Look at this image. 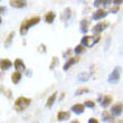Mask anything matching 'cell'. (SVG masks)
Masks as SVG:
<instances>
[{"label": "cell", "instance_id": "d4e9b609", "mask_svg": "<svg viewBox=\"0 0 123 123\" xmlns=\"http://www.w3.org/2000/svg\"><path fill=\"white\" fill-rule=\"evenodd\" d=\"M58 64V59H57V57H53L52 59V63H50V66H49V68L50 69H54L55 68V66Z\"/></svg>", "mask_w": 123, "mask_h": 123}, {"label": "cell", "instance_id": "e575fe53", "mask_svg": "<svg viewBox=\"0 0 123 123\" xmlns=\"http://www.w3.org/2000/svg\"><path fill=\"white\" fill-rule=\"evenodd\" d=\"M64 96H65V94L63 93V94H62V95H61V97H59V101H62V100H63V98H64Z\"/></svg>", "mask_w": 123, "mask_h": 123}, {"label": "cell", "instance_id": "8fae6325", "mask_svg": "<svg viewBox=\"0 0 123 123\" xmlns=\"http://www.w3.org/2000/svg\"><path fill=\"white\" fill-rule=\"evenodd\" d=\"M13 67L16 68V71H19V72H24L26 71V67H25V63L20 58H17L13 63Z\"/></svg>", "mask_w": 123, "mask_h": 123}, {"label": "cell", "instance_id": "d6986e66", "mask_svg": "<svg viewBox=\"0 0 123 123\" xmlns=\"http://www.w3.org/2000/svg\"><path fill=\"white\" fill-rule=\"evenodd\" d=\"M13 37H15V32H10L9 35H8V37L6 38V40L3 42V45H5V47L6 48H8V47H10V45H11V43H12V39Z\"/></svg>", "mask_w": 123, "mask_h": 123}, {"label": "cell", "instance_id": "5bb4252c", "mask_svg": "<svg viewBox=\"0 0 123 123\" xmlns=\"http://www.w3.org/2000/svg\"><path fill=\"white\" fill-rule=\"evenodd\" d=\"M113 117L111 115V113L109 111H103V113H102V121H104V122H113L114 121Z\"/></svg>", "mask_w": 123, "mask_h": 123}, {"label": "cell", "instance_id": "ffe728a7", "mask_svg": "<svg viewBox=\"0 0 123 123\" xmlns=\"http://www.w3.org/2000/svg\"><path fill=\"white\" fill-rule=\"evenodd\" d=\"M80 28H81V31L83 34L87 32L88 31V20H86V19L82 20L81 24H80Z\"/></svg>", "mask_w": 123, "mask_h": 123}, {"label": "cell", "instance_id": "2e32d148", "mask_svg": "<svg viewBox=\"0 0 123 123\" xmlns=\"http://www.w3.org/2000/svg\"><path fill=\"white\" fill-rule=\"evenodd\" d=\"M56 96H57V92L53 93L52 95L48 97V100H47V102H46V107H52V106H53V104L55 103Z\"/></svg>", "mask_w": 123, "mask_h": 123}, {"label": "cell", "instance_id": "cb8c5ba5", "mask_svg": "<svg viewBox=\"0 0 123 123\" xmlns=\"http://www.w3.org/2000/svg\"><path fill=\"white\" fill-rule=\"evenodd\" d=\"M88 92H90V90H88L87 87H81V88H78V90H76L75 95H82V94L88 93Z\"/></svg>", "mask_w": 123, "mask_h": 123}, {"label": "cell", "instance_id": "8992f818", "mask_svg": "<svg viewBox=\"0 0 123 123\" xmlns=\"http://www.w3.org/2000/svg\"><path fill=\"white\" fill-rule=\"evenodd\" d=\"M107 11L106 10H103V9H97L95 12H93V15H92V18H93V20H100V19H103V18H105V17L107 16Z\"/></svg>", "mask_w": 123, "mask_h": 123}, {"label": "cell", "instance_id": "7c38bea8", "mask_svg": "<svg viewBox=\"0 0 123 123\" xmlns=\"http://www.w3.org/2000/svg\"><path fill=\"white\" fill-rule=\"evenodd\" d=\"M75 114H82L85 110V104H74L71 109Z\"/></svg>", "mask_w": 123, "mask_h": 123}, {"label": "cell", "instance_id": "ac0fdd59", "mask_svg": "<svg viewBox=\"0 0 123 123\" xmlns=\"http://www.w3.org/2000/svg\"><path fill=\"white\" fill-rule=\"evenodd\" d=\"M67 119H69V113L68 112H66V111L58 112V114H57V120L58 121H65V120H67Z\"/></svg>", "mask_w": 123, "mask_h": 123}, {"label": "cell", "instance_id": "7402d4cb", "mask_svg": "<svg viewBox=\"0 0 123 123\" xmlns=\"http://www.w3.org/2000/svg\"><path fill=\"white\" fill-rule=\"evenodd\" d=\"M91 77V75H90V73H81V74H78L77 76V80L78 81H81V82H86L88 81V78Z\"/></svg>", "mask_w": 123, "mask_h": 123}, {"label": "cell", "instance_id": "7a4b0ae2", "mask_svg": "<svg viewBox=\"0 0 123 123\" xmlns=\"http://www.w3.org/2000/svg\"><path fill=\"white\" fill-rule=\"evenodd\" d=\"M31 103V100L28 98V97L25 96H19L15 102V105H13V109L17 111V112H21V111L26 110L27 107L30 105Z\"/></svg>", "mask_w": 123, "mask_h": 123}, {"label": "cell", "instance_id": "52a82bcc", "mask_svg": "<svg viewBox=\"0 0 123 123\" xmlns=\"http://www.w3.org/2000/svg\"><path fill=\"white\" fill-rule=\"evenodd\" d=\"M123 111V105L121 103H115L113 106L111 107V113L113 114L114 117H120L122 114Z\"/></svg>", "mask_w": 123, "mask_h": 123}, {"label": "cell", "instance_id": "6da1fadb", "mask_svg": "<svg viewBox=\"0 0 123 123\" xmlns=\"http://www.w3.org/2000/svg\"><path fill=\"white\" fill-rule=\"evenodd\" d=\"M39 21H40V17H38V16L32 17V18H30V19L24 20L23 24L20 25V35H21V36H25L27 34V31H28V29H29L30 27L37 25Z\"/></svg>", "mask_w": 123, "mask_h": 123}, {"label": "cell", "instance_id": "4dcf8cb0", "mask_svg": "<svg viewBox=\"0 0 123 123\" xmlns=\"http://www.w3.org/2000/svg\"><path fill=\"white\" fill-rule=\"evenodd\" d=\"M88 123H98V121L94 117H91V119H88Z\"/></svg>", "mask_w": 123, "mask_h": 123}, {"label": "cell", "instance_id": "f546056e", "mask_svg": "<svg viewBox=\"0 0 123 123\" xmlns=\"http://www.w3.org/2000/svg\"><path fill=\"white\" fill-rule=\"evenodd\" d=\"M39 52H42V53H45V52H46L45 45H44V44H42V45L39 46Z\"/></svg>", "mask_w": 123, "mask_h": 123}, {"label": "cell", "instance_id": "484cf974", "mask_svg": "<svg viewBox=\"0 0 123 123\" xmlns=\"http://www.w3.org/2000/svg\"><path fill=\"white\" fill-rule=\"evenodd\" d=\"M85 106L88 107V109H94V107H95V103L91 100H87L85 102Z\"/></svg>", "mask_w": 123, "mask_h": 123}, {"label": "cell", "instance_id": "5b68a950", "mask_svg": "<svg viewBox=\"0 0 123 123\" xmlns=\"http://www.w3.org/2000/svg\"><path fill=\"white\" fill-rule=\"evenodd\" d=\"M81 43L84 46H86V47H92L94 44H96L95 38H94L93 36H84V37L81 39Z\"/></svg>", "mask_w": 123, "mask_h": 123}, {"label": "cell", "instance_id": "836d02e7", "mask_svg": "<svg viewBox=\"0 0 123 123\" xmlns=\"http://www.w3.org/2000/svg\"><path fill=\"white\" fill-rule=\"evenodd\" d=\"M27 76H28V77L31 76V71H27Z\"/></svg>", "mask_w": 123, "mask_h": 123}, {"label": "cell", "instance_id": "603a6c76", "mask_svg": "<svg viewBox=\"0 0 123 123\" xmlns=\"http://www.w3.org/2000/svg\"><path fill=\"white\" fill-rule=\"evenodd\" d=\"M85 50V48H84V45L82 44V45H77L76 47L74 48V53L76 54V55H80V54H82V53Z\"/></svg>", "mask_w": 123, "mask_h": 123}, {"label": "cell", "instance_id": "3957f363", "mask_svg": "<svg viewBox=\"0 0 123 123\" xmlns=\"http://www.w3.org/2000/svg\"><path fill=\"white\" fill-rule=\"evenodd\" d=\"M121 67L120 66H117L114 67V69L111 72V74L109 75V78H107V82L111 83V84H117V82L120 81V76H121Z\"/></svg>", "mask_w": 123, "mask_h": 123}, {"label": "cell", "instance_id": "f1b7e54d", "mask_svg": "<svg viewBox=\"0 0 123 123\" xmlns=\"http://www.w3.org/2000/svg\"><path fill=\"white\" fill-rule=\"evenodd\" d=\"M112 1H113V0H104V2H103V5L105 7H107V6H110L111 5V2H112Z\"/></svg>", "mask_w": 123, "mask_h": 123}, {"label": "cell", "instance_id": "9a60e30c", "mask_svg": "<svg viewBox=\"0 0 123 123\" xmlns=\"http://www.w3.org/2000/svg\"><path fill=\"white\" fill-rule=\"evenodd\" d=\"M21 80V72L19 71H16L15 73L11 74V81H12L13 84H18Z\"/></svg>", "mask_w": 123, "mask_h": 123}, {"label": "cell", "instance_id": "e0dca14e", "mask_svg": "<svg viewBox=\"0 0 123 123\" xmlns=\"http://www.w3.org/2000/svg\"><path fill=\"white\" fill-rule=\"evenodd\" d=\"M55 13L53 11H48V12L45 15V21L47 24H53V21L55 20Z\"/></svg>", "mask_w": 123, "mask_h": 123}, {"label": "cell", "instance_id": "277c9868", "mask_svg": "<svg viewBox=\"0 0 123 123\" xmlns=\"http://www.w3.org/2000/svg\"><path fill=\"white\" fill-rule=\"evenodd\" d=\"M110 26V23L109 21H101V23L96 24L95 26L93 27V32L94 34H100L103 30H105L107 27Z\"/></svg>", "mask_w": 123, "mask_h": 123}, {"label": "cell", "instance_id": "ba28073f", "mask_svg": "<svg viewBox=\"0 0 123 123\" xmlns=\"http://www.w3.org/2000/svg\"><path fill=\"white\" fill-rule=\"evenodd\" d=\"M98 100H100V103L103 107H107L111 105V102H112V96L111 95H103V96H98Z\"/></svg>", "mask_w": 123, "mask_h": 123}, {"label": "cell", "instance_id": "4fadbf2b", "mask_svg": "<svg viewBox=\"0 0 123 123\" xmlns=\"http://www.w3.org/2000/svg\"><path fill=\"white\" fill-rule=\"evenodd\" d=\"M0 67H1L2 71L9 69V68L11 67V62H10L9 59H7V58H2L1 61H0Z\"/></svg>", "mask_w": 123, "mask_h": 123}, {"label": "cell", "instance_id": "d6a6232c", "mask_svg": "<svg viewBox=\"0 0 123 123\" xmlns=\"http://www.w3.org/2000/svg\"><path fill=\"white\" fill-rule=\"evenodd\" d=\"M6 7H1V13H5L6 12Z\"/></svg>", "mask_w": 123, "mask_h": 123}, {"label": "cell", "instance_id": "44dd1931", "mask_svg": "<svg viewBox=\"0 0 123 123\" xmlns=\"http://www.w3.org/2000/svg\"><path fill=\"white\" fill-rule=\"evenodd\" d=\"M71 15H72L71 8H66V9L63 11V13H62V19L63 20H68L69 18H71Z\"/></svg>", "mask_w": 123, "mask_h": 123}, {"label": "cell", "instance_id": "30bf717a", "mask_svg": "<svg viewBox=\"0 0 123 123\" xmlns=\"http://www.w3.org/2000/svg\"><path fill=\"white\" fill-rule=\"evenodd\" d=\"M78 61H80V57H69L68 61L66 62V63L64 64V66H63V71H67V69H69L72 65L76 64Z\"/></svg>", "mask_w": 123, "mask_h": 123}, {"label": "cell", "instance_id": "1f68e13d", "mask_svg": "<svg viewBox=\"0 0 123 123\" xmlns=\"http://www.w3.org/2000/svg\"><path fill=\"white\" fill-rule=\"evenodd\" d=\"M122 2H123V0H113V3H114V5H119V6H120Z\"/></svg>", "mask_w": 123, "mask_h": 123}, {"label": "cell", "instance_id": "9c48e42d", "mask_svg": "<svg viewBox=\"0 0 123 123\" xmlns=\"http://www.w3.org/2000/svg\"><path fill=\"white\" fill-rule=\"evenodd\" d=\"M9 3H10V6L11 7L17 8V9H20V8H24V7L27 6L26 0H10Z\"/></svg>", "mask_w": 123, "mask_h": 123}, {"label": "cell", "instance_id": "4316f807", "mask_svg": "<svg viewBox=\"0 0 123 123\" xmlns=\"http://www.w3.org/2000/svg\"><path fill=\"white\" fill-rule=\"evenodd\" d=\"M103 2H104V0H94L93 6L96 7V8H98V7L102 6V3H103Z\"/></svg>", "mask_w": 123, "mask_h": 123}, {"label": "cell", "instance_id": "83f0119b", "mask_svg": "<svg viewBox=\"0 0 123 123\" xmlns=\"http://www.w3.org/2000/svg\"><path fill=\"white\" fill-rule=\"evenodd\" d=\"M117 11H119V5H115V7L111 8V12L112 13H117Z\"/></svg>", "mask_w": 123, "mask_h": 123}]
</instances>
